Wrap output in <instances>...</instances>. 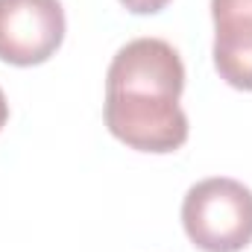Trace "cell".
I'll return each instance as SVG.
<instances>
[{"label": "cell", "instance_id": "cell-1", "mask_svg": "<svg viewBox=\"0 0 252 252\" xmlns=\"http://www.w3.org/2000/svg\"><path fill=\"white\" fill-rule=\"evenodd\" d=\"M185 64L164 38L124 44L106 73L103 118L109 132L141 153H173L188 141V118L179 106Z\"/></svg>", "mask_w": 252, "mask_h": 252}, {"label": "cell", "instance_id": "cell-2", "mask_svg": "<svg viewBox=\"0 0 252 252\" xmlns=\"http://www.w3.org/2000/svg\"><path fill=\"white\" fill-rule=\"evenodd\" d=\"M182 226L202 252H241L252 244V190L229 176L190 185L182 199Z\"/></svg>", "mask_w": 252, "mask_h": 252}, {"label": "cell", "instance_id": "cell-3", "mask_svg": "<svg viewBox=\"0 0 252 252\" xmlns=\"http://www.w3.org/2000/svg\"><path fill=\"white\" fill-rule=\"evenodd\" d=\"M59 0H0V62L32 67L47 62L64 41Z\"/></svg>", "mask_w": 252, "mask_h": 252}, {"label": "cell", "instance_id": "cell-4", "mask_svg": "<svg viewBox=\"0 0 252 252\" xmlns=\"http://www.w3.org/2000/svg\"><path fill=\"white\" fill-rule=\"evenodd\" d=\"M214 67L232 88L252 91V0H211Z\"/></svg>", "mask_w": 252, "mask_h": 252}, {"label": "cell", "instance_id": "cell-5", "mask_svg": "<svg viewBox=\"0 0 252 252\" xmlns=\"http://www.w3.org/2000/svg\"><path fill=\"white\" fill-rule=\"evenodd\" d=\"M170 0H121V6L129 9L132 15H156L167 6Z\"/></svg>", "mask_w": 252, "mask_h": 252}, {"label": "cell", "instance_id": "cell-6", "mask_svg": "<svg viewBox=\"0 0 252 252\" xmlns=\"http://www.w3.org/2000/svg\"><path fill=\"white\" fill-rule=\"evenodd\" d=\"M6 121H9V103H6V94L0 88V129L6 126Z\"/></svg>", "mask_w": 252, "mask_h": 252}]
</instances>
